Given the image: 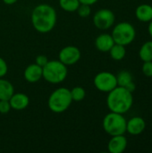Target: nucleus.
I'll return each instance as SVG.
<instances>
[{
  "label": "nucleus",
  "instance_id": "1",
  "mask_svg": "<svg viewBox=\"0 0 152 153\" xmlns=\"http://www.w3.org/2000/svg\"><path fill=\"white\" fill-rule=\"evenodd\" d=\"M57 15L55 8L47 4H38L31 13V23L39 33H48L56 26Z\"/></svg>",
  "mask_w": 152,
  "mask_h": 153
},
{
  "label": "nucleus",
  "instance_id": "2",
  "mask_svg": "<svg viewBox=\"0 0 152 153\" xmlns=\"http://www.w3.org/2000/svg\"><path fill=\"white\" fill-rule=\"evenodd\" d=\"M133 104V92L126 90L125 87L116 86L114 90L108 92L107 97V106L112 112L125 114Z\"/></svg>",
  "mask_w": 152,
  "mask_h": 153
},
{
  "label": "nucleus",
  "instance_id": "3",
  "mask_svg": "<svg viewBox=\"0 0 152 153\" xmlns=\"http://www.w3.org/2000/svg\"><path fill=\"white\" fill-rule=\"evenodd\" d=\"M73 102L70 90L67 88H58L54 91L47 100L48 108L56 114L63 113L66 111Z\"/></svg>",
  "mask_w": 152,
  "mask_h": 153
},
{
  "label": "nucleus",
  "instance_id": "4",
  "mask_svg": "<svg viewBox=\"0 0 152 153\" xmlns=\"http://www.w3.org/2000/svg\"><path fill=\"white\" fill-rule=\"evenodd\" d=\"M68 70L65 65L59 60H51L42 67V78L52 84L64 82L67 76Z\"/></svg>",
  "mask_w": 152,
  "mask_h": 153
},
{
  "label": "nucleus",
  "instance_id": "5",
  "mask_svg": "<svg viewBox=\"0 0 152 153\" xmlns=\"http://www.w3.org/2000/svg\"><path fill=\"white\" fill-rule=\"evenodd\" d=\"M126 119L123 114L110 111L103 118L104 131L110 136L125 134L126 133Z\"/></svg>",
  "mask_w": 152,
  "mask_h": 153
},
{
  "label": "nucleus",
  "instance_id": "6",
  "mask_svg": "<svg viewBox=\"0 0 152 153\" xmlns=\"http://www.w3.org/2000/svg\"><path fill=\"white\" fill-rule=\"evenodd\" d=\"M111 35L115 43L123 46H127L135 39L136 30L133 25L130 22H122L116 24Z\"/></svg>",
  "mask_w": 152,
  "mask_h": 153
},
{
  "label": "nucleus",
  "instance_id": "7",
  "mask_svg": "<svg viewBox=\"0 0 152 153\" xmlns=\"http://www.w3.org/2000/svg\"><path fill=\"white\" fill-rule=\"evenodd\" d=\"M93 83L98 91L108 93L117 86L116 76L110 72H100L94 77Z\"/></svg>",
  "mask_w": 152,
  "mask_h": 153
},
{
  "label": "nucleus",
  "instance_id": "8",
  "mask_svg": "<svg viewBox=\"0 0 152 153\" xmlns=\"http://www.w3.org/2000/svg\"><path fill=\"white\" fill-rule=\"evenodd\" d=\"M116 21L115 13L107 8L100 9L97 11L93 16V23L99 30H108L111 28Z\"/></svg>",
  "mask_w": 152,
  "mask_h": 153
},
{
  "label": "nucleus",
  "instance_id": "9",
  "mask_svg": "<svg viewBox=\"0 0 152 153\" xmlns=\"http://www.w3.org/2000/svg\"><path fill=\"white\" fill-rule=\"evenodd\" d=\"M58 57L66 66L73 65L81 59V51L75 46H66L60 50Z\"/></svg>",
  "mask_w": 152,
  "mask_h": 153
},
{
  "label": "nucleus",
  "instance_id": "10",
  "mask_svg": "<svg viewBox=\"0 0 152 153\" xmlns=\"http://www.w3.org/2000/svg\"><path fill=\"white\" fill-rule=\"evenodd\" d=\"M146 128V122L141 117H133L126 122V132L131 135H140Z\"/></svg>",
  "mask_w": 152,
  "mask_h": 153
},
{
  "label": "nucleus",
  "instance_id": "11",
  "mask_svg": "<svg viewBox=\"0 0 152 153\" xmlns=\"http://www.w3.org/2000/svg\"><path fill=\"white\" fill-rule=\"evenodd\" d=\"M127 139L124 134L112 136L108 144V152L110 153L124 152L127 147Z\"/></svg>",
  "mask_w": 152,
  "mask_h": 153
},
{
  "label": "nucleus",
  "instance_id": "12",
  "mask_svg": "<svg viewBox=\"0 0 152 153\" xmlns=\"http://www.w3.org/2000/svg\"><path fill=\"white\" fill-rule=\"evenodd\" d=\"M24 79L30 83H35L42 78V67L36 63L29 65L24 70Z\"/></svg>",
  "mask_w": 152,
  "mask_h": 153
},
{
  "label": "nucleus",
  "instance_id": "13",
  "mask_svg": "<svg viewBox=\"0 0 152 153\" xmlns=\"http://www.w3.org/2000/svg\"><path fill=\"white\" fill-rule=\"evenodd\" d=\"M11 108L14 110H23L30 104L29 97L24 93H13V96L9 99Z\"/></svg>",
  "mask_w": 152,
  "mask_h": 153
},
{
  "label": "nucleus",
  "instance_id": "14",
  "mask_svg": "<svg viewBox=\"0 0 152 153\" xmlns=\"http://www.w3.org/2000/svg\"><path fill=\"white\" fill-rule=\"evenodd\" d=\"M114 44L115 41L112 38V35L108 33H102L95 39V46L97 49L101 52H108Z\"/></svg>",
  "mask_w": 152,
  "mask_h": 153
},
{
  "label": "nucleus",
  "instance_id": "15",
  "mask_svg": "<svg viewBox=\"0 0 152 153\" xmlns=\"http://www.w3.org/2000/svg\"><path fill=\"white\" fill-rule=\"evenodd\" d=\"M136 18L142 22H150L152 20V5L142 4L135 9Z\"/></svg>",
  "mask_w": 152,
  "mask_h": 153
},
{
  "label": "nucleus",
  "instance_id": "16",
  "mask_svg": "<svg viewBox=\"0 0 152 153\" xmlns=\"http://www.w3.org/2000/svg\"><path fill=\"white\" fill-rule=\"evenodd\" d=\"M14 93L13 84L3 78H0V100H9Z\"/></svg>",
  "mask_w": 152,
  "mask_h": 153
},
{
  "label": "nucleus",
  "instance_id": "17",
  "mask_svg": "<svg viewBox=\"0 0 152 153\" xmlns=\"http://www.w3.org/2000/svg\"><path fill=\"white\" fill-rule=\"evenodd\" d=\"M108 52L113 60L121 61L125 58L126 55V48H125V46L115 43Z\"/></svg>",
  "mask_w": 152,
  "mask_h": 153
},
{
  "label": "nucleus",
  "instance_id": "18",
  "mask_svg": "<svg viewBox=\"0 0 152 153\" xmlns=\"http://www.w3.org/2000/svg\"><path fill=\"white\" fill-rule=\"evenodd\" d=\"M139 56L142 62L152 61V40L143 43L139 50Z\"/></svg>",
  "mask_w": 152,
  "mask_h": 153
},
{
  "label": "nucleus",
  "instance_id": "19",
  "mask_svg": "<svg viewBox=\"0 0 152 153\" xmlns=\"http://www.w3.org/2000/svg\"><path fill=\"white\" fill-rule=\"evenodd\" d=\"M116 76V81H117V86L121 87H125L128 83L133 81V75L129 71L123 70L117 74Z\"/></svg>",
  "mask_w": 152,
  "mask_h": 153
},
{
  "label": "nucleus",
  "instance_id": "20",
  "mask_svg": "<svg viewBox=\"0 0 152 153\" xmlns=\"http://www.w3.org/2000/svg\"><path fill=\"white\" fill-rule=\"evenodd\" d=\"M80 1L79 0H59V5L60 7L69 13L76 12L77 8L80 5Z\"/></svg>",
  "mask_w": 152,
  "mask_h": 153
},
{
  "label": "nucleus",
  "instance_id": "21",
  "mask_svg": "<svg viewBox=\"0 0 152 153\" xmlns=\"http://www.w3.org/2000/svg\"><path fill=\"white\" fill-rule=\"evenodd\" d=\"M70 92H71L72 100L73 101H82V100H84L86 96V91L84 88L81 86H76L73 88L72 90H70Z\"/></svg>",
  "mask_w": 152,
  "mask_h": 153
},
{
  "label": "nucleus",
  "instance_id": "22",
  "mask_svg": "<svg viewBox=\"0 0 152 153\" xmlns=\"http://www.w3.org/2000/svg\"><path fill=\"white\" fill-rule=\"evenodd\" d=\"M77 13L79 14L80 17L82 18H86L88 16H90V13H91V9H90V5L88 4H80L79 7L76 10Z\"/></svg>",
  "mask_w": 152,
  "mask_h": 153
},
{
  "label": "nucleus",
  "instance_id": "23",
  "mask_svg": "<svg viewBox=\"0 0 152 153\" xmlns=\"http://www.w3.org/2000/svg\"><path fill=\"white\" fill-rule=\"evenodd\" d=\"M142 71L146 77H152V61L143 62Z\"/></svg>",
  "mask_w": 152,
  "mask_h": 153
},
{
  "label": "nucleus",
  "instance_id": "24",
  "mask_svg": "<svg viewBox=\"0 0 152 153\" xmlns=\"http://www.w3.org/2000/svg\"><path fill=\"white\" fill-rule=\"evenodd\" d=\"M11 110V105L9 100H0V113L7 114Z\"/></svg>",
  "mask_w": 152,
  "mask_h": 153
},
{
  "label": "nucleus",
  "instance_id": "25",
  "mask_svg": "<svg viewBox=\"0 0 152 153\" xmlns=\"http://www.w3.org/2000/svg\"><path fill=\"white\" fill-rule=\"evenodd\" d=\"M8 72V65L4 58L0 56V78H3L6 75Z\"/></svg>",
  "mask_w": 152,
  "mask_h": 153
},
{
  "label": "nucleus",
  "instance_id": "26",
  "mask_svg": "<svg viewBox=\"0 0 152 153\" xmlns=\"http://www.w3.org/2000/svg\"><path fill=\"white\" fill-rule=\"evenodd\" d=\"M47 62H48V59H47V57L46 56H44V55H39V56H38L36 57V59H35V63H36L38 65L41 66V67L45 66V65H47Z\"/></svg>",
  "mask_w": 152,
  "mask_h": 153
},
{
  "label": "nucleus",
  "instance_id": "27",
  "mask_svg": "<svg viewBox=\"0 0 152 153\" xmlns=\"http://www.w3.org/2000/svg\"><path fill=\"white\" fill-rule=\"evenodd\" d=\"M125 88L126 90H128L129 91L133 92V91H135V89H136V85H135V83H134L133 81V82H131L130 83H128Z\"/></svg>",
  "mask_w": 152,
  "mask_h": 153
},
{
  "label": "nucleus",
  "instance_id": "28",
  "mask_svg": "<svg viewBox=\"0 0 152 153\" xmlns=\"http://www.w3.org/2000/svg\"><path fill=\"white\" fill-rule=\"evenodd\" d=\"M81 4H88V5H92L94 4H96L99 0H79Z\"/></svg>",
  "mask_w": 152,
  "mask_h": 153
},
{
  "label": "nucleus",
  "instance_id": "29",
  "mask_svg": "<svg viewBox=\"0 0 152 153\" xmlns=\"http://www.w3.org/2000/svg\"><path fill=\"white\" fill-rule=\"evenodd\" d=\"M3 2L5 4H8V5H12L13 4H15L17 2V0H3Z\"/></svg>",
  "mask_w": 152,
  "mask_h": 153
},
{
  "label": "nucleus",
  "instance_id": "30",
  "mask_svg": "<svg viewBox=\"0 0 152 153\" xmlns=\"http://www.w3.org/2000/svg\"><path fill=\"white\" fill-rule=\"evenodd\" d=\"M148 32H149L150 36L152 38V20L150 22V23L148 25Z\"/></svg>",
  "mask_w": 152,
  "mask_h": 153
}]
</instances>
